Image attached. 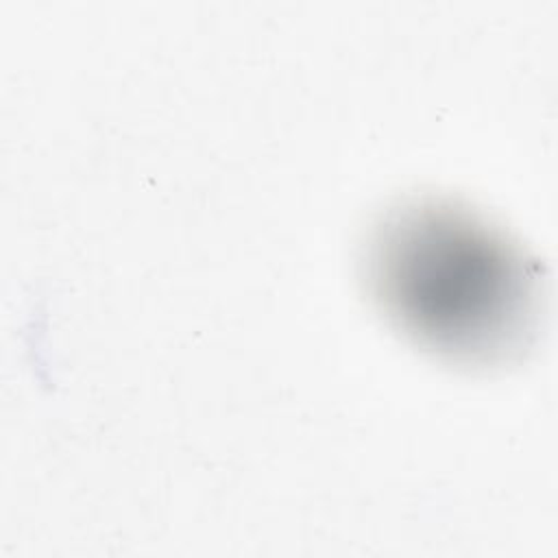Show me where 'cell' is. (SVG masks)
<instances>
[{
	"mask_svg": "<svg viewBox=\"0 0 558 558\" xmlns=\"http://www.w3.org/2000/svg\"><path fill=\"white\" fill-rule=\"evenodd\" d=\"M366 286L405 338L460 364L521 351L538 312L536 266L499 229L447 201L390 209L366 246Z\"/></svg>",
	"mask_w": 558,
	"mask_h": 558,
	"instance_id": "obj_1",
	"label": "cell"
}]
</instances>
